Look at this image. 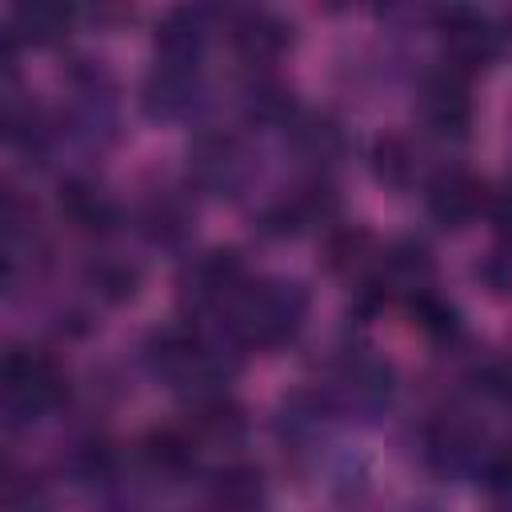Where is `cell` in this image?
I'll return each mask as SVG.
<instances>
[{
    "mask_svg": "<svg viewBox=\"0 0 512 512\" xmlns=\"http://www.w3.org/2000/svg\"><path fill=\"white\" fill-rule=\"evenodd\" d=\"M416 160H420V152H416L404 136H384V140H376V148H372V168H376V176H380L384 184H392V188H408V184L416 180Z\"/></svg>",
    "mask_w": 512,
    "mask_h": 512,
    "instance_id": "16",
    "label": "cell"
},
{
    "mask_svg": "<svg viewBox=\"0 0 512 512\" xmlns=\"http://www.w3.org/2000/svg\"><path fill=\"white\" fill-rule=\"evenodd\" d=\"M308 312V296L296 280H264V284H248L240 292V300L232 304V336L240 344H256V348H276L288 344Z\"/></svg>",
    "mask_w": 512,
    "mask_h": 512,
    "instance_id": "1",
    "label": "cell"
},
{
    "mask_svg": "<svg viewBox=\"0 0 512 512\" xmlns=\"http://www.w3.org/2000/svg\"><path fill=\"white\" fill-rule=\"evenodd\" d=\"M480 280L492 292H512V240H500L488 252V260L480 264Z\"/></svg>",
    "mask_w": 512,
    "mask_h": 512,
    "instance_id": "23",
    "label": "cell"
},
{
    "mask_svg": "<svg viewBox=\"0 0 512 512\" xmlns=\"http://www.w3.org/2000/svg\"><path fill=\"white\" fill-rule=\"evenodd\" d=\"M508 192H512V188H508Z\"/></svg>",
    "mask_w": 512,
    "mask_h": 512,
    "instance_id": "26",
    "label": "cell"
},
{
    "mask_svg": "<svg viewBox=\"0 0 512 512\" xmlns=\"http://www.w3.org/2000/svg\"><path fill=\"white\" fill-rule=\"evenodd\" d=\"M412 312H416V324L428 332V336H436V340H444V336H452L460 324H456V308L448 304V300H440L436 292H416L412 296Z\"/></svg>",
    "mask_w": 512,
    "mask_h": 512,
    "instance_id": "20",
    "label": "cell"
},
{
    "mask_svg": "<svg viewBox=\"0 0 512 512\" xmlns=\"http://www.w3.org/2000/svg\"><path fill=\"white\" fill-rule=\"evenodd\" d=\"M424 120L440 136H464L472 124V96H468V76L456 68H440L424 84Z\"/></svg>",
    "mask_w": 512,
    "mask_h": 512,
    "instance_id": "5",
    "label": "cell"
},
{
    "mask_svg": "<svg viewBox=\"0 0 512 512\" xmlns=\"http://www.w3.org/2000/svg\"><path fill=\"white\" fill-rule=\"evenodd\" d=\"M440 36H444V48H448V68H456L464 76L472 68H484L500 48L496 24L484 12H472V8L440 12Z\"/></svg>",
    "mask_w": 512,
    "mask_h": 512,
    "instance_id": "4",
    "label": "cell"
},
{
    "mask_svg": "<svg viewBox=\"0 0 512 512\" xmlns=\"http://www.w3.org/2000/svg\"><path fill=\"white\" fill-rule=\"evenodd\" d=\"M264 496V480L252 464H224L212 476V504L216 512H256Z\"/></svg>",
    "mask_w": 512,
    "mask_h": 512,
    "instance_id": "13",
    "label": "cell"
},
{
    "mask_svg": "<svg viewBox=\"0 0 512 512\" xmlns=\"http://www.w3.org/2000/svg\"><path fill=\"white\" fill-rule=\"evenodd\" d=\"M476 476L484 480L488 492H504L512 496V448H484Z\"/></svg>",
    "mask_w": 512,
    "mask_h": 512,
    "instance_id": "22",
    "label": "cell"
},
{
    "mask_svg": "<svg viewBox=\"0 0 512 512\" xmlns=\"http://www.w3.org/2000/svg\"><path fill=\"white\" fill-rule=\"evenodd\" d=\"M64 400V372L52 356L16 348L4 360V404L16 420H36Z\"/></svg>",
    "mask_w": 512,
    "mask_h": 512,
    "instance_id": "2",
    "label": "cell"
},
{
    "mask_svg": "<svg viewBox=\"0 0 512 512\" xmlns=\"http://www.w3.org/2000/svg\"><path fill=\"white\" fill-rule=\"evenodd\" d=\"M244 288L248 280H244L240 256L232 248H212L184 268L180 300L192 308H216V304H236Z\"/></svg>",
    "mask_w": 512,
    "mask_h": 512,
    "instance_id": "3",
    "label": "cell"
},
{
    "mask_svg": "<svg viewBox=\"0 0 512 512\" xmlns=\"http://www.w3.org/2000/svg\"><path fill=\"white\" fill-rule=\"evenodd\" d=\"M244 176V160H240V148L236 140L228 136H200L192 144V180L216 196L232 192Z\"/></svg>",
    "mask_w": 512,
    "mask_h": 512,
    "instance_id": "9",
    "label": "cell"
},
{
    "mask_svg": "<svg viewBox=\"0 0 512 512\" xmlns=\"http://www.w3.org/2000/svg\"><path fill=\"white\" fill-rule=\"evenodd\" d=\"M332 212H336L332 188H328V184H308V188H300V192L276 200V204L260 216V228H264L268 236H300V232L324 224Z\"/></svg>",
    "mask_w": 512,
    "mask_h": 512,
    "instance_id": "7",
    "label": "cell"
},
{
    "mask_svg": "<svg viewBox=\"0 0 512 512\" xmlns=\"http://www.w3.org/2000/svg\"><path fill=\"white\" fill-rule=\"evenodd\" d=\"M144 460H148L156 472L176 476V472H184V468L192 464V440H188L184 432H176V428L152 432V436L144 440Z\"/></svg>",
    "mask_w": 512,
    "mask_h": 512,
    "instance_id": "17",
    "label": "cell"
},
{
    "mask_svg": "<svg viewBox=\"0 0 512 512\" xmlns=\"http://www.w3.org/2000/svg\"><path fill=\"white\" fill-rule=\"evenodd\" d=\"M232 48L248 64H268L292 44V24L280 20L276 12H244L232 20Z\"/></svg>",
    "mask_w": 512,
    "mask_h": 512,
    "instance_id": "8",
    "label": "cell"
},
{
    "mask_svg": "<svg viewBox=\"0 0 512 512\" xmlns=\"http://www.w3.org/2000/svg\"><path fill=\"white\" fill-rule=\"evenodd\" d=\"M60 212H64V220H68L76 232H88V236L108 232V228L116 224V208L108 204V196H104L100 188L84 184V180H68V184L60 188Z\"/></svg>",
    "mask_w": 512,
    "mask_h": 512,
    "instance_id": "12",
    "label": "cell"
},
{
    "mask_svg": "<svg viewBox=\"0 0 512 512\" xmlns=\"http://www.w3.org/2000/svg\"><path fill=\"white\" fill-rule=\"evenodd\" d=\"M504 512H512V508H504Z\"/></svg>",
    "mask_w": 512,
    "mask_h": 512,
    "instance_id": "25",
    "label": "cell"
},
{
    "mask_svg": "<svg viewBox=\"0 0 512 512\" xmlns=\"http://www.w3.org/2000/svg\"><path fill=\"white\" fill-rule=\"evenodd\" d=\"M188 224H192V216L176 196H152L140 208V232L152 244H180L188 236Z\"/></svg>",
    "mask_w": 512,
    "mask_h": 512,
    "instance_id": "14",
    "label": "cell"
},
{
    "mask_svg": "<svg viewBox=\"0 0 512 512\" xmlns=\"http://www.w3.org/2000/svg\"><path fill=\"white\" fill-rule=\"evenodd\" d=\"M484 184L472 176V172H460V168H448L440 172L432 184H428V212L436 224L444 228H464L468 220L480 216L484 208Z\"/></svg>",
    "mask_w": 512,
    "mask_h": 512,
    "instance_id": "6",
    "label": "cell"
},
{
    "mask_svg": "<svg viewBox=\"0 0 512 512\" xmlns=\"http://www.w3.org/2000/svg\"><path fill=\"white\" fill-rule=\"evenodd\" d=\"M488 392H496L504 404H512V364L492 368V376H488Z\"/></svg>",
    "mask_w": 512,
    "mask_h": 512,
    "instance_id": "24",
    "label": "cell"
},
{
    "mask_svg": "<svg viewBox=\"0 0 512 512\" xmlns=\"http://www.w3.org/2000/svg\"><path fill=\"white\" fill-rule=\"evenodd\" d=\"M204 36H208V28H204V16L200 12H188V8L172 12L160 24V32H156V56H160V64L196 68L200 64V52H204Z\"/></svg>",
    "mask_w": 512,
    "mask_h": 512,
    "instance_id": "10",
    "label": "cell"
},
{
    "mask_svg": "<svg viewBox=\"0 0 512 512\" xmlns=\"http://www.w3.org/2000/svg\"><path fill=\"white\" fill-rule=\"evenodd\" d=\"M244 108H248L252 120H264V124H288V116H292L288 92H284L280 84H272V80L252 84L248 96H244Z\"/></svg>",
    "mask_w": 512,
    "mask_h": 512,
    "instance_id": "19",
    "label": "cell"
},
{
    "mask_svg": "<svg viewBox=\"0 0 512 512\" xmlns=\"http://www.w3.org/2000/svg\"><path fill=\"white\" fill-rule=\"evenodd\" d=\"M196 100V68H176V64H160L144 84V108L152 116H180L184 108H192Z\"/></svg>",
    "mask_w": 512,
    "mask_h": 512,
    "instance_id": "11",
    "label": "cell"
},
{
    "mask_svg": "<svg viewBox=\"0 0 512 512\" xmlns=\"http://www.w3.org/2000/svg\"><path fill=\"white\" fill-rule=\"evenodd\" d=\"M68 20H72V8L52 4V0H36V4H20L12 12V32L28 36L32 44H52L56 36H64Z\"/></svg>",
    "mask_w": 512,
    "mask_h": 512,
    "instance_id": "15",
    "label": "cell"
},
{
    "mask_svg": "<svg viewBox=\"0 0 512 512\" xmlns=\"http://www.w3.org/2000/svg\"><path fill=\"white\" fill-rule=\"evenodd\" d=\"M136 280H140L136 268H128L120 260H104V264L92 268V284H96V292L104 300H128L136 292Z\"/></svg>",
    "mask_w": 512,
    "mask_h": 512,
    "instance_id": "21",
    "label": "cell"
},
{
    "mask_svg": "<svg viewBox=\"0 0 512 512\" xmlns=\"http://www.w3.org/2000/svg\"><path fill=\"white\" fill-rule=\"evenodd\" d=\"M292 140L300 144V152L308 160H332L340 148H344V136L332 120H320V116H300L292 124Z\"/></svg>",
    "mask_w": 512,
    "mask_h": 512,
    "instance_id": "18",
    "label": "cell"
}]
</instances>
